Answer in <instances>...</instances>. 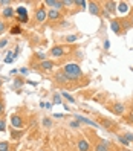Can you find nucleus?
<instances>
[{"instance_id": "f257e3e1", "label": "nucleus", "mask_w": 133, "mask_h": 151, "mask_svg": "<svg viewBox=\"0 0 133 151\" xmlns=\"http://www.w3.org/2000/svg\"><path fill=\"white\" fill-rule=\"evenodd\" d=\"M63 72H64L70 79H78V78H81V75H83L81 67H80L77 63H67V64L63 67Z\"/></svg>"}, {"instance_id": "f03ea898", "label": "nucleus", "mask_w": 133, "mask_h": 151, "mask_svg": "<svg viewBox=\"0 0 133 151\" xmlns=\"http://www.w3.org/2000/svg\"><path fill=\"white\" fill-rule=\"evenodd\" d=\"M35 19H37V22H38V23H43L44 20L48 19V11L44 9L43 6H41V8H38L37 12H35Z\"/></svg>"}, {"instance_id": "7ed1b4c3", "label": "nucleus", "mask_w": 133, "mask_h": 151, "mask_svg": "<svg viewBox=\"0 0 133 151\" xmlns=\"http://www.w3.org/2000/svg\"><path fill=\"white\" fill-rule=\"evenodd\" d=\"M11 124H12V127L14 128H22L23 127V119L19 116V114H12V116H11Z\"/></svg>"}, {"instance_id": "20e7f679", "label": "nucleus", "mask_w": 133, "mask_h": 151, "mask_svg": "<svg viewBox=\"0 0 133 151\" xmlns=\"http://www.w3.org/2000/svg\"><path fill=\"white\" fill-rule=\"evenodd\" d=\"M55 81H57L58 84H66V83L70 81V78H69L64 72H58V73L55 75Z\"/></svg>"}, {"instance_id": "39448f33", "label": "nucleus", "mask_w": 133, "mask_h": 151, "mask_svg": "<svg viewBox=\"0 0 133 151\" xmlns=\"http://www.w3.org/2000/svg\"><path fill=\"white\" fill-rule=\"evenodd\" d=\"M44 5H48V6H52V9H61L64 5H63V2H60V0H46L44 2Z\"/></svg>"}, {"instance_id": "423d86ee", "label": "nucleus", "mask_w": 133, "mask_h": 151, "mask_svg": "<svg viewBox=\"0 0 133 151\" xmlns=\"http://www.w3.org/2000/svg\"><path fill=\"white\" fill-rule=\"evenodd\" d=\"M75 118H77L78 122H83V124H87V125H92V127H96V128H98V124H96V122H93V121H90V119H87V118L81 116V114H75Z\"/></svg>"}, {"instance_id": "0eeeda50", "label": "nucleus", "mask_w": 133, "mask_h": 151, "mask_svg": "<svg viewBox=\"0 0 133 151\" xmlns=\"http://www.w3.org/2000/svg\"><path fill=\"white\" fill-rule=\"evenodd\" d=\"M51 55L60 58V57H63V55H64V49H63V47H60V46H54V47L51 49Z\"/></svg>"}, {"instance_id": "6e6552de", "label": "nucleus", "mask_w": 133, "mask_h": 151, "mask_svg": "<svg viewBox=\"0 0 133 151\" xmlns=\"http://www.w3.org/2000/svg\"><path fill=\"white\" fill-rule=\"evenodd\" d=\"M112 110H113L115 114H122L124 111H126V107H124L121 102H115V104L112 105Z\"/></svg>"}, {"instance_id": "1a4fd4ad", "label": "nucleus", "mask_w": 133, "mask_h": 151, "mask_svg": "<svg viewBox=\"0 0 133 151\" xmlns=\"http://www.w3.org/2000/svg\"><path fill=\"white\" fill-rule=\"evenodd\" d=\"M110 28H112V31L116 34V35H119L121 34V31H122V28H121V23L118 22V20H112L110 22Z\"/></svg>"}, {"instance_id": "9d476101", "label": "nucleus", "mask_w": 133, "mask_h": 151, "mask_svg": "<svg viewBox=\"0 0 133 151\" xmlns=\"http://www.w3.org/2000/svg\"><path fill=\"white\" fill-rule=\"evenodd\" d=\"M48 19L52 20V22H55V20L61 19V14H60L57 9H49V11H48Z\"/></svg>"}, {"instance_id": "9b49d317", "label": "nucleus", "mask_w": 133, "mask_h": 151, "mask_svg": "<svg viewBox=\"0 0 133 151\" xmlns=\"http://www.w3.org/2000/svg\"><path fill=\"white\" fill-rule=\"evenodd\" d=\"M78 150L80 151H89L90 150V145H89V142L86 139H80L78 140Z\"/></svg>"}, {"instance_id": "f8f14e48", "label": "nucleus", "mask_w": 133, "mask_h": 151, "mask_svg": "<svg viewBox=\"0 0 133 151\" xmlns=\"http://www.w3.org/2000/svg\"><path fill=\"white\" fill-rule=\"evenodd\" d=\"M89 11H90L92 15H98V14H100V5L95 3V2H92L90 5H89Z\"/></svg>"}, {"instance_id": "ddd939ff", "label": "nucleus", "mask_w": 133, "mask_h": 151, "mask_svg": "<svg viewBox=\"0 0 133 151\" xmlns=\"http://www.w3.org/2000/svg\"><path fill=\"white\" fill-rule=\"evenodd\" d=\"M104 8H106V11H107L109 14L110 12H115V11H116V3H115V2H106L104 3Z\"/></svg>"}, {"instance_id": "4468645a", "label": "nucleus", "mask_w": 133, "mask_h": 151, "mask_svg": "<svg viewBox=\"0 0 133 151\" xmlns=\"http://www.w3.org/2000/svg\"><path fill=\"white\" fill-rule=\"evenodd\" d=\"M14 12H15V11L12 9L11 6H6L5 9H3V12H2V14H3L5 19H12V17H14Z\"/></svg>"}, {"instance_id": "2eb2a0df", "label": "nucleus", "mask_w": 133, "mask_h": 151, "mask_svg": "<svg viewBox=\"0 0 133 151\" xmlns=\"http://www.w3.org/2000/svg\"><path fill=\"white\" fill-rule=\"evenodd\" d=\"M52 67H54V61H51V60H46L43 63H40V69H43V70H51Z\"/></svg>"}, {"instance_id": "dca6fc26", "label": "nucleus", "mask_w": 133, "mask_h": 151, "mask_svg": "<svg viewBox=\"0 0 133 151\" xmlns=\"http://www.w3.org/2000/svg\"><path fill=\"white\" fill-rule=\"evenodd\" d=\"M15 12H17V15H19V17H25V19H28V11H26L25 6H19L15 9Z\"/></svg>"}, {"instance_id": "f3484780", "label": "nucleus", "mask_w": 133, "mask_h": 151, "mask_svg": "<svg viewBox=\"0 0 133 151\" xmlns=\"http://www.w3.org/2000/svg\"><path fill=\"white\" fill-rule=\"evenodd\" d=\"M95 151H109V147H107V145H104L103 142H100V144H96V145H95Z\"/></svg>"}, {"instance_id": "a211bd4d", "label": "nucleus", "mask_w": 133, "mask_h": 151, "mask_svg": "<svg viewBox=\"0 0 133 151\" xmlns=\"http://www.w3.org/2000/svg\"><path fill=\"white\" fill-rule=\"evenodd\" d=\"M14 60H15V54H14V52H8L6 58H5V63H12Z\"/></svg>"}, {"instance_id": "6ab92c4d", "label": "nucleus", "mask_w": 133, "mask_h": 151, "mask_svg": "<svg viewBox=\"0 0 133 151\" xmlns=\"http://www.w3.org/2000/svg\"><path fill=\"white\" fill-rule=\"evenodd\" d=\"M61 95H63V98H66V99H67V101H69L70 104H75V98H74L72 95H69L67 92H63Z\"/></svg>"}, {"instance_id": "aec40b11", "label": "nucleus", "mask_w": 133, "mask_h": 151, "mask_svg": "<svg viewBox=\"0 0 133 151\" xmlns=\"http://www.w3.org/2000/svg\"><path fill=\"white\" fill-rule=\"evenodd\" d=\"M116 9H118L119 12H126V11H127V3H126V2H121V3L118 5Z\"/></svg>"}, {"instance_id": "412c9836", "label": "nucleus", "mask_w": 133, "mask_h": 151, "mask_svg": "<svg viewBox=\"0 0 133 151\" xmlns=\"http://www.w3.org/2000/svg\"><path fill=\"white\" fill-rule=\"evenodd\" d=\"M9 150V144H8V142H0V151H8Z\"/></svg>"}, {"instance_id": "4be33fe9", "label": "nucleus", "mask_w": 133, "mask_h": 151, "mask_svg": "<svg viewBox=\"0 0 133 151\" xmlns=\"http://www.w3.org/2000/svg\"><path fill=\"white\" fill-rule=\"evenodd\" d=\"M54 104H55V105L63 104V101H61V96H60L58 93H55V95H54Z\"/></svg>"}, {"instance_id": "5701e85b", "label": "nucleus", "mask_w": 133, "mask_h": 151, "mask_svg": "<svg viewBox=\"0 0 133 151\" xmlns=\"http://www.w3.org/2000/svg\"><path fill=\"white\" fill-rule=\"evenodd\" d=\"M118 140H119V144H122V145H126V147H127V145L130 144V142H129V140H127L126 137H124V136H118Z\"/></svg>"}, {"instance_id": "b1692460", "label": "nucleus", "mask_w": 133, "mask_h": 151, "mask_svg": "<svg viewBox=\"0 0 133 151\" xmlns=\"http://www.w3.org/2000/svg\"><path fill=\"white\" fill-rule=\"evenodd\" d=\"M22 32V28H20V26H14V28L11 29V34H14V35H19Z\"/></svg>"}, {"instance_id": "393cba45", "label": "nucleus", "mask_w": 133, "mask_h": 151, "mask_svg": "<svg viewBox=\"0 0 133 151\" xmlns=\"http://www.w3.org/2000/svg\"><path fill=\"white\" fill-rule=\"evenodd\" d=\"M101 124H103V125H104L106 128H107V130L112 127V122H110V121H107V119H103V121H101Z\"/></svg>"}, {"instance_id": "a878e982", "label": "nucleus", "mask_w": 133, "mask_h": 151, "mask_svg": "<svg viewBox=\"0 0 133 151\" xmlns=\"http://www.w3.org/2000/svg\"><path fill=\"white\" fill-rule=\"evenodd\" d=\"M78 37H77V35H67V37H66V41L67 43H72V41H75Z\"/></svg>"}, {"instance_id": "bb28decb", "label": "nucleus", "mask_w": 133, "mask_h": 151, "mask_svg": "<svg viewBox=\"0 0 133 151\" xmlns=\"http://www.w3.org/2000/svg\"><path fill=\"white\" fill-rule=\"evenodd\" d=\"M5 31H6V24L3 20H0V34H3Z\"/></svg>"}, {"instance_id": "cd10ccee", "label": "nucleus", "mask_w": 133, "mask_h": 151, "mask_svg": "<svg viewBox=\"0 0 133 151\" xmlns=\"http://www.w3.org/2000/svg\"><path fill=\"white\" fill-rule=\"evenodd\" d=\"M75 5H78V6H86L87 5V2H86V0H75Z\"/></svg>"}, {"instance_id": "c85d7f7f", "label": "nucleus", "mask_w": 133, "mask_h": 151, "mask_svg": "<svg viewBox=\"0 0 133 151\" xmlns=\"http://www.w3.org/2000/svg\"><path fill=\"white\" fill-rule=\"evenodd\" d=\"M35 57H37L40 61H41V63H43V61H46L48 60V57L46 55H44V54H37V55H35Z\"/></svg>"}, {"instance_id": "c756f323", "label": "nucleus", "mask_w": 133, "mask_h": 151, "mask_svg": "<svg viewBox=\"0 0 133 151\" xmlns=\"http://www.w3.org/2000/svg\"><path fill=\"white\" fill-rule=\"evenodd\" d=\"M43 125H44V127H51V125H52V122H51V119H48V118H44V119H43Z\"/></svg>"}, {"instance_id": "7c9ffc66", "label": "nucleus", "mask_w": 133, "mask_h": 151, "mask_svg": "<svg viewBox=\"0 0 133 151\" xmlns=\"http://www.w3.org/2000/svg\"><path fill=\"white\" fill-rule=\"evenodd\" d=\"M6 130V122L3 119H0V131H5Z\"/></svg>"}, {"instance_id": "2f4dec72", "label": "nucleus", "mask_w": 133, "mask_h": 151, "mask_svg": "<svg viewBox=\"0 0 133 151\" xmlns=\"http://www.w3.org/2000/svg\"><path fill=\"white\" fill-rule=\"evenodd\" d=\"M124 137H126L129 142H133V133H126V134H124Z\"/></svg>"}, {"instance_id": "473e14b6", "label": "nucleus", "mask_w": 133, "mask_h": 151, "mask_svg": "<svg viewBox=\"0 0 133 151\" xmlns=\"http://www.w3.org/2000/svg\"><path fill=\"white\" fill-rule=\"evenodd\" d=\"M20 134H22V133H19V131H12L11 133V137L12 139H17V137H20Z\"/></svg>"}, {"instance_id": "72a5a7b5", "label": "nucleus", "mask_w": 133, "mask_h": 151, "mask_svg": "<svg viewBox=\"0 0 133 151\" xmlns=\"http://www.w3.org/2000/svg\"><path fill=\"white\" fill-rule=\"evenodd\" d=\"M70 127H72V128H78V127H80V122H77V121H70Z\"/></svg>"}, {"instance_id": "f704fd0d", "label": "nucleus", "mask_w": 133, "mask_h": 151, "mask_svg": "<svg viewBox=\"0 0 133 151\" xmlns=\"http://www.w3.org/2000/svg\"><path fill=\"white\" fill-rule=\"evenodd\" d=\"M15 19H17V20H19L20 23H26V22H28V19H25V17H19V15H17V17H15Z\"/></svg>"}, {"instance_id": "c9c22d12", "label": "nucleus", "mask_w": 133, "mask_h": 151, "mask_svg": "<svg viewBox=\"0 0 133 151\" xmlns=\"http://www.w3.org/2000/svg\"><path fill=\"white\" fill-rule=\"evenodd\" d=\"M122 24H124V29H129L130 26H132V23H130V22H126V20L122 22Z\"/></svg>"}, {"instance_id": "e433bc0d", "label": "nucleus", "mask_w": 133, "mask_h": 151, "mask_svg": "<svg viewBox=\"0 0 133 151\" xmlns=\"http://www.w3.org/2000/svg\"><path fill=\"white\" fill-rule=\"evenodd\" d=\"M110 47V41L109 40H104V49H109Z\"/></svg>"}, {"instance_id": "4c0bfd02", "label": "nucleus", "mask_w": 133, "mask_h": 151, "mask_svg": "<svg viewBox=\"0 0 133 151\" xmlns=\"http://www.w3.org/2000/svg\"><path fill=\"white\" fill-rule=\"evenodd\" d=\"M19 72H20L22 75H28V69H23V67H22V69L19 70Z\"/></svg>"}, {"instance_id": "58836bf2", "label": "nucleus", "mask_w": 133, "mask_h": 151, "mask_svg": "<svg viewBox=\"0 0 133 151\" xmlns=\"http://www.w3.org/2000/svg\"><path fill=\"white\" fill-rule=\"evenodd\" d=\"M6 44H8V40H2V41H0V47H5Z\"/></svg>"}, {"instance_id": "ea45409f", "label": "nucleus", "mask_w": 133, "mask_h": 151, "mask_svg": "<svg viewBox=\"0 0 133 151\" xmlns=\"http://www.w3.org/2000/svg\"><path fill=\"white\" fill-rule=\"evenodd\" d=\"M3 110H5V105H3V102H2V101H0V114L3 113Z\"/></svg>"}, {"instance_id": "a19ab883", "label": "nucleus", "mask_w": 133, "mask_h": 151, "mask_svg": "<svg viewBox=\"0 0 133 151\" xmlns=\"http://www.w3.org/2000/svg\"><path fill=\"white\" fill-rule=\"evenodd\" d=\"M0 5H11V2H9V0H2Z\"/></svg>"}, {"instance_id": "79ce46f5", "label": "nucleus", "mask_w": 133, "mask_h": 151, "mask_svg": "<svg viewBox=\"0 0 133 151\" xmlns=\"http://www.w3.org/2000/svg\"><path fill=\"white\" fill-rule=\"evenodd\" d=\"M54 118L60 119V118H63V114H61V113H55V114H54Z\"/></svg>"}, {"instance_id": "37998d69", "label": "nucleus", "mask_w": 133, "mask_h": 151, "mask_svg": "<svg viewBox=\"0 0 133 151\" xmlns=\"http://www.w3.org/2000/svg\"><path fill=\"white\" fill-rule=\"evenodd\" d=\"M22 86V81H20V79H17V81H15V87H20Z\"/></svg>"}, {"instance_id": "c03bdc74", "label": "nucleus", "mask_w": 133, "mask_h": 151, "mask_svg": "<svg viewBox=\"0 0 133 151\" xmlns=\"http://www.w3.org/2000/svg\"><path fill=\"white\" fill-rule=\"evenodd\" d=\"M130 121H133V113H130V118H129Z\"/></svg>"}, {"instance_id": "a18cd8bd", "label": "nucleus", "mask_w": 133, "mask_h": 151, "mask_svg": "<svg viewBox=\"0 0 133 151\" xmlns=\"http://www.w3.org/2000/svg\"><path fill=\"white\" fill-rule=\"evenodd\" d=\"M130 23H132V26H133V15H132V19H130Z\"/></svg>"}, {"instance_id": "49530a36", "label": "nucleus", "mask_w": 133, "mask_h": 151, "mask_svg": "<svg viewBox=\"0 0 133 151\" xmlns=\"http://www.w3.org/2000/svg\"><path fill=\"white\" fill-rule=\"evenodd\" d=\"M0 86H2V78H0Z\"/></svg>"}, {"instance_id": "de8ad7c7", "label": "nucleus", "mask_w": 133, "mask_h": 151, "mask_svg": "<svg viewBox=\"0 0 133 151\" xmlns=\"http://www.w3.org/2000/svg\"><path fill=\"white\" fill-rule=\"evenodd\" d=\"M122 151H129V150H122Z\"/></svg>"}, {"instance_id": "09e8293b", "label": "nucleus", "mask_w": 133, "mask_h": 151, "mask_svg": "<svg viewBox=\"0 0 133 151\" xmlns=\"http://www.w3.org/2000/svg\"><path fill=\"white\" fill-rule=\"evenodd\" d=\"M8 151H11V150H8Z\"/></svg>"}, {"instance_id": "8fccbe9b", "label": "nucleus", "mask_w": 133, "mask_h": 151, "mask_svg": "<svg viewBox=\"0 0 133 151\" xmlns=\"http://www.w3.org/2000/svg\"><path fill=\"white\" fill-rule=\"evenodd\" d=\"M0 69H2V67H0Z\"/></svg>"}]
</instances>
